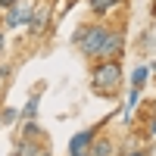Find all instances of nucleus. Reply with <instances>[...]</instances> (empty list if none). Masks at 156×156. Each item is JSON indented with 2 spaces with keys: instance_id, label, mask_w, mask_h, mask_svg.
I'll return each instance as SVG.
<instances>
[{
  "instance_id": "nucleus-1",
  "label": "nucleus",
  "mask_w": 156,
  "mask_h": 156,
  "mask_svg": "<svg viewBox=\"0 0 156 156\" xmlns=\"http://www.w3.org/2000/svg\"><path fill=\"white\" fill-rule=\"evenodd\" d=\"M122 84V66L115 59H106V62H100V66L94 69V75H90V87L97 90V94H115Z\"/></svg>"
},
{
  "instance_id": "nucleus-4",
  "label": "nucleus",
  "mask_w": 156,
  "mask_h": 156,
  "mask_svg": "<svg viewBox=\"0 0 156 156\" xmlns=\"http://www.w3.org/2000/svg\"><path fill=\"white\" fill-rule=\"evenodd\" d=\"M90 144H94V128L78 131V134L69 140V156H90Z\"/></svg>"
},
{
  "instance_id": "nucleus-7",
  "label": "nucleus",
  "mask_w": 156,
  "mask_h": 156,
  "mask_svg": "<svg viewBox=\"0 0 156 156\" xmlns=\"http://www.w3.org/2000/svg\"><path fill=\"white\" fill-rule=\"evenodd\" d=\"M147 75H150V69H147V66H137V69H134V75H131V87H144Z\"/></svg>"
},
{
  "instance_id": "nucleus-5",
  "label": "nucleus",
  "mask_w": 156,
  "mask_h": 156,
  "mask_svg": "<svg viewBox=\"0 0 156 156\" xmlns=\"http://www.w3.org/2000/svg\"><path fill=\"white\" fill-rule=\"evenodd\" d=\"M28 19H31V9L22 6V3H12L9 12H6V25H9V28H19V25H25Z\"/></svg>"
},
{
  "instance_id": "nucleus-15",
  "label": "nucleus",
  "mask_w": 156,
  "mask_h": 156,
  "mask_svg": "<svg viewBox=\"0 0 156 156\" xmlns=\"http://www.w3.org/2000/svg\"><path fill=\"white\" fill-rule=\"evenodd\" d=\"M150 128H153V134H156V119H153V125H150Z\"/></svg>"
},
{
  "instance_id": "nucleus-2",
  "label": "nucleus",
  "mask_w": 156,
  "mask_h": 156,
  "mask_svg": "<svg viewBox=\"0 0 156 156\" xmlns=\"http://www.w3.org/2000/svg\"><path fill=\"white\" fill-rule=\"evenodd\" d=\"M106 28L103 25H84V28L75 31V47L81 50L84 56H100L103 53V44H106Z\"/></svg>"
},
{
  "instance_id": "nucleus-9",
  "label": "nucleus",
  "mask_w": 156,
  "mask_h": 156,
  "mask_svg": "<svg viewBox=\"0 0 156 156\" xmlns=\"http://www.w3.org/2000/svg\"><path fill=\"white\" fill-rule=\"evenodd\" d=\"M28 22H31V28H34V31H44V9L31 12V19H28Z\"/></svg>"
},
{
  "instance_id": "nucleus-16",
  "label": "nucleus",
  "mask_w": 156,
  "mask_h": 156,
  "mask_svg": "<svg viewBox=\"0 0 156 156\" xmlns=\"http://www.w3.org/2000/svg\"><path fill=\"white\" fill-rule=\"evenodd\" d=\"M0 84H3V81H0Z\"/></svg>"
},
{
  "instance_id": "nucleus-13",
  "label": "nucleus",
  "mask_w": 156,
  "mask_h": 156,
  "mask_svg": "<svg viewBox=\"0 0 156 156\" xmlns=\"http://www.w3.org/2000/svg\"><path fill=\"white\" fill-rule=\"evenodd\" d=\"M128 156H150L147 150H134V153H128Z\"/></svg>"
},
{
  "instance_id": "nucleus-3",
  "label": "nucleus",
  "mask_w": 156,
  "mask_h": 156,
  "mask_svg": "<svg viewBox=\"0 0 156 156\" xmlns=\"http://www.w3.org/2000/svg\"><path fill=\"white\" fill-rule=\"evenodd\" d=\"M12 156H50V140L41 137V140H28V137H22L16 150H12Z\"/></svg>"
},
{
  "instance_id": "nucleus-6",
  "label": "nucleus",
  "mask_w": 156,
  "mask_h": 156,
  "mask_svg": "<svg viewBox=\"0 0 156 156\" xmlns=\"http://www.w3.org/2000/svg\"><path fill=\"white\" fill-rule=\"evenodd\" d=\"M122 53V34L119 31H109L106 34V44H103V59H115V56H119Z\"/></svg>"
},
{
  "instance_id": "nucleus-8",
  "label": "nucleus",
  "mask_w": 156,
  "mask_h": 156,
  "mask_svg": "<svg viewBox=\"0 0 156 156\" xmlns=\"http://www.w3.org/2000/svg\"><path fill=\"white\" fill-rule=\"evenodd\" d=\"M115 3H122V0H90V9H94V12H106Z\"/></svg>"
},
{
  "instance_id": "nucleus-11",
  "label": "nucleus",
  "mask_w": 156,
  "mask_h": 156,
  "mask_svg": "<svg viewBox=\"0 0 156 156\" xmlns=\"http://www.w3.org/2000/svg\"><path fill=\"white\" fill-rule=\"evenodd\" d=\"M137 97H140V87H131V94H128V109L137 106Z\"/></svg>"
},
{
  "instance_id": "nucleus-12",
  "label": "nucleus",
  "mask_w": 156,
  "mask_h": 156,
  "mask_svg": "<svg viewBox=\"0 0 156 156\" xmlns=\"http://www.w3.org/2000/svg\"><path fill=\"white\" fill-rule=\"evenodd\" d=\"M12 3H19V0H0V6H6V9H9Z\"/></svg>"
},
{
  "instance_id": "nucleus-14",
  "label": "nucleus",
  "mask_w": 156,
  "mask_h": 156,
  "mask_svg": "<svg viewBox=\"0 0 156 156\" xmlns=\"http://www.w3.org/2000/svg\"><path fill=\"white\" fill-rule=\"evenodd\" d=\"M0 53H3V34H0Z\"/></svg>"
},
{
  "instance_id": "nucleus-10",
  "label": "nucleus",
  "mask_w": 156,
  "mask_h": 156,
  "mask_svg": "<svg viewBox=\"0 0 156 156\" xmlns=\"http://www.w3.org/2000/svg\"><path fill=\"white\" fill-rule=\"evenodd\" d=\"M37 103H41V100H37V97H31L28 103H25V109H22V115H25V119H31V115L37 112Z\"/></svg>"
}]
</instances>
